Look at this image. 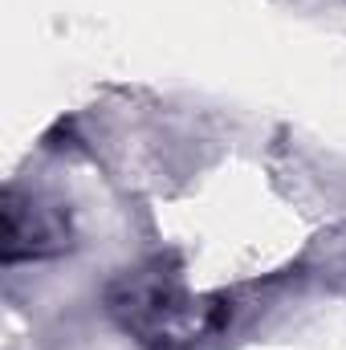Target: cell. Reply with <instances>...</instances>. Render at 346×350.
Returning <instances> with one entry per match:
<instances>
[{
    "label": "cell",
    "instance_id": "cell-1",
    "mask_svg": "<svg viewBox=\"0 0 346 350\" xmlns=\"http://www.w3.org/2000/svg\"><path fill=\"white\" fill-rule=\"evenodd\" d=\"M110 310L151 347H187L228 322V306L220 297H191L163 265L127 273L110 289Z\"/></svg>",
    "mask_w": 346,
    "mask_h": 350
},
{
    "label": "cell",
    "instance_id": "cell-2",
    "mask_svg": "<svg viewBox=\"0 0 346 350\" xmlns=\"http://www.w3.org/2000/svg\"><path fill=\"white\" fill-rule=\"evenodd\" d=\"M66 245V224L53 216V208H41L33 200H16V191L4 196V261L21 257H45Z\"/></svg>",
    "mask_w": 346,
    "mask_h": 350
}]
</instances>
